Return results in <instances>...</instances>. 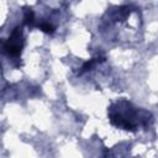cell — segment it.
Instances as JSON below:
<instances>
[{
    "instance_id": "cell-1",
    "label": "cell",
    "mask_w": 158,
    "mask_h": 158,
    "mask_svg": "<svg viewBox=\"0 0 158 158\" xmlns=\"http://www.w3.org/2000/svg\"><path fill=\"white\" fill-rule=\"evenodd\" d=\"M107 116L112 126L130 132H136L138 128H147L153 121L149 111L135 106L126 99H118L111 102L107 107Z\"/></svg>"
},
{
    "instance_id": "cell-2",
    "label": "cell",
    "mask_w": 158,
    "mask_h": 158,
    "mask_svg": "<svg viewBox=\"0 0 158 158\" xmlns=\"http://www.w3.org/2000/svg\"><path fill=\"white\" fill-rule=\"evenodd\" d=\"M25 41H23V31L22 27L16 26L11 35L9 36V38L4 42L2 44V52L11 57V58H19L22 53V48H23Z\"/></svg>"
},
{
    "instance_id": "cell-3",
    "label": "cell",
    "mask_w": 158,
    "mask_h": 158,
    "mask_svg": "<svg viewBox=\"0 0 158 158\" xmlns=\"http://www.w3.org/2000/svg\"><path fill=\"white\" fill-rule=\"evenodd\" d=\"M104 60H105V57H95V58H91V59L86 60V62L81 65V68H80V70H79V74H83V73H85V72L91 70L98 63L104 62Z\"/></svg>"
},
{
    "instance_id": "cell-4",
    "label": "cell",
    "mask_w": 158,
    "mask_h": 158,
    "mask_svg": "<svg viewBox=\"0 0 158 158\" xmlns=\"http://www.w3.org/2000/svg\"><path fill=\"white\" fill-rule=\"evenodd\" d=\"M35 21V14L31 7H23V23L27 26H32Z\"/></svg>"
},
{
    "instance_id": "cell-5",
    "label": "cell",
    "mask_w": 158,
    "mask_h": 158,
    "mask_svg": "<svg viewBox=\"0 0 158 158\" xmlns=\"http://www.w3.org/2000/svg\"><path fill=\"white\" fill-rule=\"evenodd\" d=\"M37 27L42 31V32H44V33H47V35H52L53 32H54V26L52 25V23H49V22H41V23H38L37 25Z\"/></svg>"
}]
</instances>
